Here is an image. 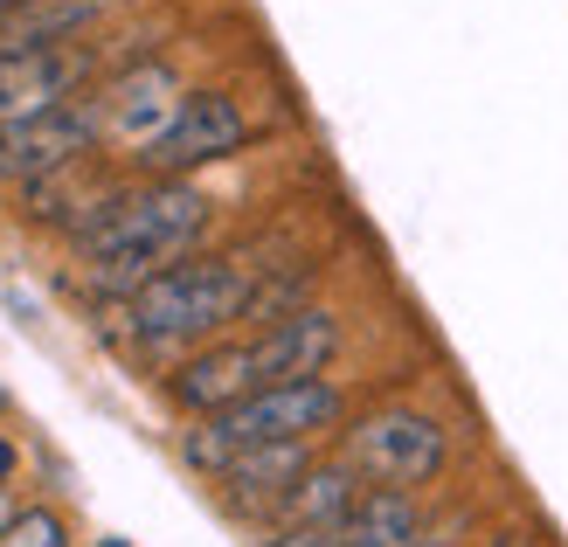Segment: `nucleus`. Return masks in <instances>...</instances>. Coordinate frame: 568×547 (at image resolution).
<instances>
[{
    "instance_id": "obj_1",
    "label": "nucleus",
    "mask_w": 568,
    "mask_h": 547,
    "mask_svg": "<svg viewBox=\"0 0 568 547\" xmlns=\"http://www.w3.org/2000/svg\"><path fill=\"white\" fill-rule=\"evenodd\" d=\"M209 229V194L187 181H139L111 188L70 222L77 264L104 298H132L139 284H153L160 271H174L194 256Z\"/></svg>"
},
{
    "instance_id": "obj_2",
    "label": "nucleus",
    "mask_w": 568,
    "mask_h": 547,
    "mask_svg": "<svg viewBox=\"0 0 568 547\" xmlns=\"http://www.w3.org/2000/svg\"><path fill=\"white\" fill-rule=\"evenodd\" d=\"M250 277L236 256H187V264L160 271L153 284H139L125 305V333L153 354H181V347H202V340L230 333L236 320H250Z\"/></svg>"
},
{
    "instance_id": "obj_3",
    "label": "nucleus",
    "mask_w": 568,
    "mask_h": 547,
    "mask_svg": "<svg viewBox=\"0 0 568 547\" xmlns=\"http://www.w3.org/2000/svg\"><path fill=\"white\" fill-rule=\"evenodd\" d=\"M339 416H347V395H339L326 374H320V382H277V388L243 395L236 409H222V416H194V423L181 429V457H187L194 472L222 478V472H230L236 457H250V450L326 437Z\"/></svg>"
},
{
    "instance_id": "obj_4",
    "label": "nucleus",
    "mask_w": 568,
    "mask_h": 547,
    "mask_svg": "<svg viewBox=\"0 0 568 547\" xmlns=\"http://www.w3.org/2000/svg\"><path fill=\"white\" fill-rule=\"evenodd\" d=\"M339 457L367 478L388 485V493H416V485L444 478L450 465V437L430 409H409V402H388V409H367L339 429Z\"/></svg>"
},
{
    "instance_id": "obj_5",
    "label": "nucleus",
    "mask_w": 568,
    "mask_h": 547,
    "mask_svg": "<svg viewBox=\"0 0 568 547\" xmlns=\"http://www.w3.org/2000/svg\"><path fill=\"white\" fill-rule=\"evenodd\" d=\"M250 146V119L230 91H187L181 111L166 119V132L153 146H139L132 160L146 166V181H187L194 166H215V160H236Z\"/></svg>"
},
{
    "instance_id": "obj_6",
    "label": "nucleus",
    "mask_w": 568,
    "mask_h": 547,
    "mask_svg": "<svg viewBox=\"0 0 568 547\" xmlns=\"http://www.w3.org/2000/svg\"><path fill=\"white\" fill-rule=\"evenodd\" d=\"M104 139V104L98 98H70L49 119L28 125H0V188H42L55 174H77V160Z\"/></svg>"
},
{
    "instance_id": "obj_7",
    "label": "nucleus",
    "mask_w": 568,
    "mask_h": 547,
    "mask_svg": "<svg viewBox=\"0 0 568 547\" xmlns=\"http://www.w3.org/2000/svg\"><path fill=\"white\" fill-rule=\"evenodd\" d=\"M98 70L91 42H36V49H0V125H28L83 98Z\"/></svg>"
},
{
    "instance_id": "obj_8",
    "label": "nucleus",
    "mask_w": 568,
    "mask_h": 547,
    "mask_svg": "<svg viewBox=\"0 0 568 547\" xmlns=\"http://www.w3.org/2000/svg\"><path fill=\"white\" fill-rule=\"evenodd\" d=\"M257 388H264L257 340H215V347H194L174 374H166V395H174L187 416H222V409H236V402L257 395Z\"/></svg>"
},
{
    "instance_id": "obj_9",
    "label": "nucleus",
    "mask_w": 568,
    "mask_h": 547,
    "mask_svg": "<svg viewBox=\"0 0 568 547\" xmlns=\"http://www.w3.org/2000/svg\"><path fill=\"white\" fill-rule=\"evenodd\" d=\"M339 354V320L326 305H298L292 320H277L257 333V367H264V388L277 382H320Z\"/></svg>"
},
{
    "instance_id": "obj_10",
    "label": "nucleus",
    "mask_w": 568,
    "mask_h": 547,
    "mask_svg": "<svg viewBox=\"0 0 568 547\" xmlns=\"http://www.w3.org/2000/svg\"><path fill=\"white\" fill-rule=\"evenodd\" d=\"M181 77L166 70V63H139L132 77H119L111 91H98L104 104V139H125V146H153V139L166 132V119L181 111Z\"/></svg>"
},
{
    "instance_id": "obj_11",
    "label": "nucleus",
    "mask_w": 568,
    "mask_h": 547,
    "mask_svg": "<svg viewBox=\"0 0 568 547\" xmlns=\"http://www.w3.org/2000/svg\"><path fill=\"white\" fill-rule=\"evenodd\" d=\"M367 493V478L347 465V457H326V465H312L292 493L277 499L271 513V527H339L354 513V499Z\"/></svg>"
},
{
    "instance_id": "obj_12",
    "label": "nucleus",
    "mask_w": 568,
    "mask_h": 547,
    "mask_svg": "<svg viewBox=\"0 0 568 547\" xmlns=\"http://www.w3.org/2000/svg\"><path fill=\"white\" fill-rule=\"evenodd\" d=\"M312 472V444H271V450H250L222 472V499L236 513H277V499Z\"/></svg>"
},
{
    "instance_id": "obj_13",
    "label": "nucleus",
    "mask_w": 568,
    "mask_h": 547,
    "mask_svg": "<svg viewBox=\"0 0 568 547\" xmlns=\"http://www.w3.org/2000/svg\"><path fill=\"white\" fill-rule=\"evenodd\" d=\"M333 534H339V547H423V506H416V493L367 485Z\"/></svg>"
},
{
    "instance_id": "obj_14",
    "label": "nucleus",
    "mask_w": 568,
    "mask_h": 547,
    "mask_svg": "<svg viewBox=\"0 0 568 547\" xmlns=\"http://www.w3.org/2000/svg\"><path fill=\"white\" fill-rule=\"evenodd\" d=\"M0 547H70V527L49 506H21V520L0 534Z\"/></svg>"
},
{
    "instance_id": "obj_15",
    "label": "nucleus",
    "mask_w": 568,
    "mask_h": 547,
    "mask_svg": "<svg viewBox=\"0 0 568 547\" xmlns=\"http://www.w3.org/2000/svg\"><path fill=\"white\" fill-rule=\"evenodd\" d=\"M257 547H339L333 527H264Z\"/></svg>"
},
{
    "instance_id": "obj_16",
    "label": "nucleus",
    "mask_w": 568,
    "mask_h": 547,
    "mask_svg": "<svg viewBox=\"0 0 568 547\" xmlns=\"http://www.w3.org/2000/svg\"><path fill=\"white\" fill-rule=\"evenodd\" d=\"M14 520H21V499H14V493H8V485H0V534H8V527H14Z\"/></svg>"
},
{
    "instance_id": "obj_17",
    "label": "nucleus",
    "mask_w": 568,
    "mask_h": 547,
    "mask_svg": "<svg viewBox=\"0 0 568 547\" xmlns=\"http://www.w3.org/2000/svg\"><path fill=\"white\" fill-rule=\"evenodd\" d=\"M14 465H21V457H14V444H8V437H0V485H8V478H14Z\"/></svg>"
},
{
    "instance_id": "obj_18",
    "label": "nucleus",
    "mask_w": 568,
    "mask_h": 547,
    "mask_svg": "<svg viewBox=\"0 0 568 547\" xmlns=\"http://www.w3.org/2000/svg\"><path fill=\"white\" fill-rule=\"evenodd\" d=\"M493 547H541V540H534V534H520V527H506V534H499Z\"/></svg>"
},
{
    "instance_id": "obj_19",
    "label": "nucleus",
    "mask_w": 568,
    "mask_h": 547,
    "mask_svg": "<svg viewBox=\"0 0 568 547\" xmlns=\"http://www.w3.org/2000/svg\"><path fill=\"white\" fill-rule=\"evenodd\" d=\"M8 8H14V14H28V8H42V0H8Z\"/></svg>"
},
{
    "instance_id": "obj_20",
    "label": "nucleus",
    "mask_w": 568,
    "mask_h": 547,
    "mask_svg": "<svg viewBox=\"0 0 568 547\" xmlns=\"http://www.w3.org/2000/svg\"><path fill=\"white\" fill-rule=\"evenodd\" d=\"M8 21H14V8H8V0H0V28H8Z\"/></svg>"
},
{
    "instance_id": "obj_21",
    "label": "nucleus",
    "mask_w": 568,
    "mask_h": 547,
    "mask_svg": "<svg viewBox=\"0 0 568 547\" xmlns=\"http://www.w3.org/2000/svg\"><path fill=\"white\" fill-rule=\"evenodd\" d=\"M98 547H132V540H98Z\"/></svg>"
},
{
    "instance_id": "obj_22",
    "label": "nucleus",
    "mask_w": 568,
    "mask_h": 547,
    "mask_svg": "<svg viewBox=\"0 0 568 547\" xmlns=\"http://www.w3.org/2000/svg\"><path fill=\"white\" fill-rule=\"evenodd\" d=\"M0 409H8V388H0Z\"/></svg>"
}]
</instances>
